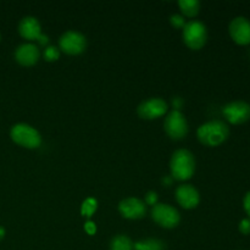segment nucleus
I'll use <instances>...</instances> for the list:
<instances>
[{
  "instance_id": "f257e3e1",
  "label": "nucleus",
  "mask_w": 250,
  "mask_h": 250,
  "mask_svg": "<svg viewBox=\"0 0 250 250\" xmlns=\"http://www.w3.org/2000/svg\"><path fill=\"white\" fill-rule=\"evenodd\" d=\"M229 128L220 120L205 122L198 128L197 137L202 144L207 146H217L229 138Z\"/></svg>"
},
{
  "instance_id": "f03ea898",
  "label": "nucleus",
  "mask_w": 250,
  "mask_h": 250,
  "mask_svg": "<svg viewBox=\"0 0 250 250\" xmlns=\"http://www.w3.org/2000/svg\"><path fill=\"white\" fill-rule=\"evenodd\" d=\"M171 176L177 181L189 180L195 171L194 155L187 149H178L170 160Z\"/></svg>"
},
{
  "instance_id": "7ed1b4c3",
  "label": "nucleus",
  "mask_w": 250,
  "mask_h": 250,
  "mask_svg": "<svg viewBox=\"0 0 250 250\" xmlns=\"http://www.w3.org/2000/svg\"><path fill=\"white\" fill-rule=\"evenodd\" d=\"M10 137L15 143L27 149H36L42 143L39 132L27 124H16L12 126Z\"/></svg>"
},
{
  "instance_id": "20e7f679",
  "label": "nucleus",
  "mask_w": 250,
  "mask_h": 250,
  "mask_svg": "<svg viewBox=\"0 0 250 250\" xmlns=\"http://www.w3.org/2000/svg\"><path fill=\"white\" fill-rule=\"evenodd\" d=\"M183 41L186 45L193 50H199L208 41L207 27L203 22L192 20L183 27Z\"/></svg>"
},
{
  "instance_id": "39448f33",
  "label": "nucleus",
  "mask_w": 250,
  "mask_h": 250,
  "mask_svg": "<svg viewBox=\"0 0 250 250\" xmlns=\"http://www.w3.org/2000/svg\"><path fill=\"white\" fill-rule=\"evenodd\" d=\"M164 128L170 138L175 139V141L183 139L188 133V124L185 115L178 110H172L166 116Z\"/></svg>"
},
{
  "instance_id": "423d86ee",
  "label": "nucleus",
  "mask_w": 250,
  "mask_h": 250,
  "mask_svg": "<svg viewBox=\"0 0 250 250\" xmlns=\"http://www.w3.org/2000/svg\"><path fill=\"white\" fill-rule=\"evenodd\" d=\"M151 217L159 226L164 229H173L180 224V212L168 204H156L151 210Z\"/></svg>"
},
{
  "instance_id": "0eeeda50",
  "label": "nucleus",
  "mask_w": 250,
  "mask_h": 250,
  "mask_svg": "<svg viewBox=\"0 0 250 250\" xmlns=\"http://www.w3.org/2000/svg\"><path fill=\"white\" fill-rule=\"evenodd\" d=\"M59 45L63 53L68 55H78L83 53L87 46V39L77 31H67L59 39Z\"/></svg>"
},
{
  "instance_id": "6e6552de",
  "label": "nucleus",
  "mask_w": 250,
  "mask_h": 250,
  "mask_svg": "<svg viewBox=\"0 0 250 250\" xmlns=\"http://www.w3.org/2000/svg\"><path fill=\"white\" fill-rule=\"evenodd\" d=\"M225 119L232 125H242L250 119V104L242 100L229 103L222 109Z\"/></svg>"
},
{
  "instance_id": "1a4fd4ad",
  "label": "nucleus",
  "mask_w": 250,
  "mask_h": 250,
  "mask_svg": "<svg viewBox=\"0 0 250 250\" xmlns=\"http://www.w3.org/2000/svg\"><path fill=\"white\" fill-rule=\"evenodd\" d=\"M167 111V104L160 98H151V99L144 100L139 104L137 112L139 117L144 120H154L163 116Z\"/></svg>"
},
{
  "instance_id": "9d476101",
  "label": "nucleus",
  "mask_w": 250,
  "mask_h": 250,
  "mask_svg": "<svg viewBox=\"0 0 250 250\" xmlns=\"http://www.w3.org/2000/svg\"><path fill=\"white\" fill-rule=\"evenodd\" d=\"M229 36L239 45L250 44V21L243 16L233 19L229 27Z\"/></svg>"
},
{
  "instance_id": "9b49d317",
  "label": "nucleus",
  "mask_w": 250,
  "mask_h": 250,
  "mask_svg": "<svg viewBox=\"0 0 250 250\" xmlns=\"http://www.w3.org/2000/svg\"><path fill=\"white\" fill-rule=\"evenodd\" d=\"M119 211L125 219L138 220L146 216V203L138 198H127L120 202Z\"/></svg>"
},
{
  "instance_id": "f8f14e48",
  "label": "nucleus",
  "mask_w": 250,
  "mask_h": 250,
  "mask_svg": "<svg viewBox=\"0 0 250 250\" xmlns=\"http://www.w3.org/2000/svg\"><path fill=\"white\" fill-rule=\"evenodd\" d=\"M176 200L185 209H193L200 202L199 192L192 185H181L176 189Z\"/></svg>"
},
{
  "instance_id": "ddd939ff",
  "label": "nucleus",
  "mask_w": 250,
  "mask_h": 250,
  "mask_svg": "<svg viewBox=\"0 0 250 250\" xmlns=\"http://www.w3.org/2000/svg\"><path fill=\"white\" fill-rule=\"evenodd\" d=\"M39 56H41V53H39L38 46L31 43L21 44L15 50V59L22 66H33L34 63L38 62Z\"/></svg>"
},
{
  "instance_id": "4468645a",
  "label": "nucleus",
  "mask_w": 250,
  "mask_h": 250,
  "mask_svg": "<svg viewBox=\"0 0 250 250\" xmlns=\"http://www.w3.org/2000/svg\"><path fill=\"white\" fill-rule=\"evenodd\" d=\"M19 33L22 38L28 41H38L42 37L41 23L38 20L33 16H26L20 21Z\"/></svg>"
},
{
  "instance_id": "2eb2a0df",
  "label": "nucleus",
  "mask_w": 250,
  "mask_h": 250,
  "mask_svg": "<svg viewBox=\"0 0 250 250\" xmlns=\"http://www.w3.org/2000/svg\"><path fill=\"white\" fill-rule=\"evenodd\" d=\"M181 11L188 17H194L199 14L200 2L198 0H180L178 1Z\"/></svg>"
},
{
  "instance_id": "dca6fc26",
  "label": "nucleus",
  "mask_w": 250,
  "mask_h": 250,
  "mask_svg": "<svg viewBox=\"0 0 250 250\" xmlns=\"http://www.w3.org/2000/svg\"><path fill=\"white\" fill-rule=\"evenodd\" d=\"M134 250H164L165 246H164L163 242L160 239L156 238H148L143 239V241H139L137 243L133 244Z\"/></svg>"
},
{
  "instance_id": "f3484780",
  "label": "nucleus",
  "mask_w": 250,
  "mask_h": 250,
  "mask_svg": "<svg viewBox=\"0 0 250 250\" xmlns=\"http://www.w3.org/2000/svg\"><path fill=\"white\" fill-rule=\"evenodd\" d=\"M111 250H133V242L125 234H119L114 237L110 243Z\"/></svg>"
},
{
  "instance_id": "a211bd4d",
  "label": "nucleus",
  "mask_w": 250,
  "mask_h": 250,
  "mask_svg": "<svg viewBox=\"0 0 250 250\" xmlns=\"http://www.w3.org/2000/svg\"><path fill=\"white\" fill-rule=\"evenodd\" d=\"M97 209V202L94 199H88L82 205V214L84 216H92L93 212Z\"/></svg>"
},
{
  "instance_id": "6ab92c4d",
  "label": "nucleus",
  "mask_w": 250,
  "mask_h": 250,
  "mask_svg": "<svg viewBox=\"0 0 250 250\" xmlns=\"http://www.w3.org/2000/svg\"><path fill=\"white\" fill-rule=\"evenodd\" d=\"M44 58L46 61H55L59 58V50L55 46H48L44 50Z\"/></svg>"
},
{
  "instance_id": "aec40b11",
  "label": "nucleus",
  "mask_w": 250,
  "mask_h": 250,
  "mask_svg": "<svg viewBox=\"0 0 250 250\" xmlns=\"http://www.w3.org/2000/svg\"><path fill=\"white\" fill-rule=\"evenodd\" d=\"M170 21L171 24H172L173 27H176V28H183L186 24L185 19H183V16H181V15H172Z\"/></svg>"
},
{
  "instance_id": "412c9836",
  "label": "nucleus",
  "mask_w": 250,
  "mask_h": 250,
  "mask_svg": "<svg viewBox=\"0 0 250 250\" xmlns=\"http://www.w3.org/2000/svg\"><path fill=\"white\" fill-rule=\"evenodd\" d=\"M239 232L243 234H250V219H244L242 220L241 224H239Z\"/></svg>"
},
{
  "instance_id": "4be33fe9",
  "label": "nucleus",
  "mask_w": 250,
  "mask_h": 250,
  "mask_svg": "<svg viewBox=\"0 0 250 250\" xmlns=\"http://www.w3.org/2000/svg\"><path fill=\"white\" fill-rule=\"evenodd\" d=\"M156 200H158V197H156L155 192H149L148 194L146 195V203L149 205H156Z\"/></svg>"
},
{
  "instance_id": "5701e85b",
  "label": "nucleus",
  "mask_w": 250,
  "mask_h": 250,
  "mask_svg": "<svg viewBox=\"0 0 250 250\" xmlns=\"http://www.w3.org/2000/svg\"><path fill=\"white\" fill-rule=\"evenodd\" d=\"M243 207H244V210H246V212L250 217V192H248L246 195H244Z\"/></svg>"
},
{
  "instance_id": "b1692460",
  "label": "nucleus",
  "mask_w": 250,
  "mask_h": 250,
  "mask_svg": "<svg viewBox=\"0 0 250 250\" xmlns=\"http://www.w3.org/2000/svg\"><path fill=\"white\" fill-rule=\"evenodd\" d=\"M85 229H87V232L89 234H93L95 232V226L92 224V222H89V224L85 225Z\"/></svg>"
},
{
  "instance_id": "393cba45",
  "label": "nucleus",
  "mask_w": 250,
  "mask_h": 250,
  "mask_svg": "<svg viewBox=\"0 0 250 250\" xmlns=\"http://www.w3.org/2000/svg\"><path fill=\"white\" fill-rule=\"evenodd\" d=\"M2 237H4V229H2L1 227H0V239H1Z\"/></svg>"
},
{
  "instance_id": "a878e982",
  "label": "nucleus",
  "mask_w": 250,
  "mask_h": 250,
  "mask_svg": "<svg viewBox=\"0 0 250 250\" xmlns=\"http://www.w3.org/2000/svg\"><path fill=\"white\" fill-rule=\"evenodd\" d=\"M0 38H1V37H0Z\"/></svg>"
}]
</instances>
